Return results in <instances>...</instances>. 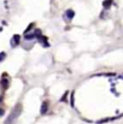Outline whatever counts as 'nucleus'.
<instances>
[{"instance_id":"14","label":"nucleus","mask_w":123,"mask_h":124,"mask_svg":"<svg viewBox=\"0 0 123 124\" xmlns=\"http://www.w3.org/2000/svg\"><path fill=\"white\" fill-rule=\"evenodd\" d=\"M2 98H4V96H2V95H0V104H1V101H2Z\"/></svg>"},{"instance_id":"12","label":"nucleus","mask_w":123,"mask_h":124,"mask_svg":"<svg viewBox=\"0 0 123 124\" xmlns=\"http://www.w3.org/2000/svg\"><path fill=\"white\" fill-rule=\"evenodd\" d=\"M70 102H71V106L74 107V93H71V99H70Z\"/></svg>"},{"instance_id":"3","label":"nucleus","mask_w":123,"mask_h":124,"mask_svg":"<svg viewBox=\"0 0 123 124\" xmlns=\"http://www.w3.org/2000/svg\"><path fill=\"white\" fill-rule=\"evenodd\" d=\"M19 42H21V35L15 34V35L12 36V39H11V46H12V47H17V46L19 45Z\"/></svg>"},{"instance_id":"4","label":"nucleus","mask_w":123,"mask_h":124,"mask_svg":"<svg viewBox=\"0 0 123 124\" xmlns=\"http://www.w3.org/2000/svg\"><path fill=\"white\" fill-rule=\"evenodd\" d=\"M48 108H49V102H48V101H43V102L41 104L40 113L41 115H46L47 111H48Z\"/></svg>"},{"instance_id":"6","label":"nucleus","mask_w":123,"mask_h":124,"mask_svg":"<svg viewBox=\"0 0 123 124\" xmlns=\"http://www.w3.org/2000/svg\"><path fill=\"white\" fill-rule=\"evenodd\" d=\"M74 16H75V12L73 10H66L65 13H64V18L68 19V21H71L74 18Z\"/></svg>"},{"instance_id":"1","label":"nucleus","mask_w":123,"mask_h":124,"mask_svg":"<svg viewBox=\"0 0 123 124\" xmlns=\"http://www.w3.org/2000/svg\"><path fill=\"white\" fill-rule=\"evenodd\" d=\"M21 111H22V105H21V104H17V105L12 108V111H11V113L8 115V117L6 118L5 124H13L15 123L16 119L18 118V116L21 115Z\"/></svg>"},{"instance_id":"2","label":"nucleus","mask_w":123,"mask_h":124,"mask_svg":"<svg viewBox=\"0 0 123 124\" xmlns=\"http://www.w3.org/2000/svg\"><path fill=\"white\" fill-rule=\"evenodd\" d=\"M0 84H1V88H2L4 90H6V89L8 88V85H10V80L7 78L6 74H2V78H1V81H0Z\"/></svg>"},{"instance_id":"11","label":"nucleus","mask_w":123,"mask_h":124,"mask_svg":"<svg viewBox=\"0 0 123 124\" xmlns=\"http://www.w3.org/2000/svg\"><path fill=\"white\" fill-rule=\"evenodd\" d=\"M6 58V53L5 52H0V62H4Z\"/></svg>"},{"instance_id":"9","label":"nucleus","mask_w":123,"mask_h":124,"mask_svg":"<svg viewBox=\"0 0 123 124\" xmlns=\"http://www.w3.org/2000/svg\"><path fill=\"white\" fill-rule=\"evenodd\" d=\"M68 94H69V93H68V92H65V93H64V95L60 98V101H62V102H65V101H66V99H68Z\"/></svg>"},{"instance_id":"7","label":"nucleus","mask_w":123,"mask_h":124,"mask_svg":"<svg viewBox=\"0 0 123 124\" xmlns=\"http://www.w3.org/2000/svg\"><path fill=\"white\" fill-rule=\"evenodd\" d=\"M25 36H24V40H27V41H32V40H34V39H36V35H35V33H27V34H24Z\"/></svg>"},{"instance_id":"8","label":"nucleus","mask_w":123,"mask_h":124,"mask_svg":"<svg viewBox=\"0 0 123 124\" xmlns=\"http://www.w3.org/2000/svg\"><path fill=\"white\" fill-rule=\"evenodd\" d=\"M111 4H112V0H105V1L103 2V6H104L105 8H109V7L111 6Z\"/></svg>"},{"instance_id":"13","label":"nucleus","mask_w":123,"mask_h":124,"mask_svg":"<svg viewBox=\"0 0 123 124\" xmlns=\"http://www.w3.org/2000/svg\"><path fill=\"white\" fill-rule=\"evenodd\" d=\"M4 115H5V111H4L2 108H0V117H2Z\"/></svg>"},{"instance_id":"10","label":"nucleus","mask_w":123,"mask_h":124,"mask_svg":"<svg viewBox=\"0 0 123 124\" xmlns=\"http://www.w3.org/2000/svg\"><path fill=\"white\" fill-rule=\"evenodd\" d=\"M33 27H34V23H30V24H29V25H28V28H27V29H25V31H24V34H27V33H28V31H30V30H32V29H33Z\"/></svg>"},{"instance_id":"5","label":"nucleus","mask_w":123,"mask_h":124,"mask_svg":"<svg viewBox=\"0 0 123 124\" xmlns=\"http://www.w3.org/2000/svg\"><path fill=\"white\" fill-rule=\"evenodd\" d=\"M36 39H38V41L39 42H41V43H42V46H43V47H49V43H48V42H47V38H46V36H43V35H38V36H36Z\"/></svg>"}]
</instances>
